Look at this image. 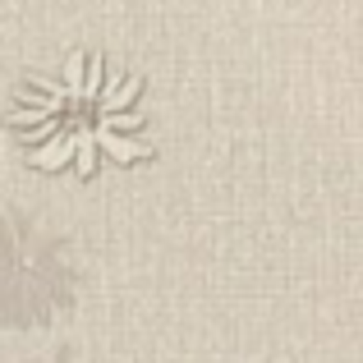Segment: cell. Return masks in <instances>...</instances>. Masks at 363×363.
Listing matches in <instances>:
<instances>
[{
	"instance_id": "1",
	"label": "cell",
	"mask_w": 363,
	"mask_h": 363,
	"mask_svg": "<svg viewBox=\"0 0 363 363\" xmlns=\"http://www.w3.org/2000/svg\"><path fill=\"white\" fill-rule=\"evenodd\" d=\"M138 97V79L120 74L101 55L74 51L60 74L28 79L9 124L37 170H69L79 179H92L101 161L152 157Z\"/></svg>"
},
{
	"instance_id": "2",
	"label": "cell",
	"mask_w": 363,
	"mask_h": 363,
	"mask_svg": "<svg viewBox=\"0 0 363 363\" xmlns=\"http://www.w3.org/2000/svg\"><path fill=\"white\" fill-rule=\"evenodd\" d=\"M74 299V262L46 225L0 212V318L9 327L51 322Z\"/></svg>"
},
{
	"instance_id": "3",
	"label": "cell",
	"mask_w": 363,
	"mask_h": 363,
	"mask_svg": "<svg viewBox=\"0 0 363 363\" xmlns=\"http://www.w3.org/2000/svg\"><path fill=\"white\" fill-rule=\"evenodd\" d=\"M42 363H79L74 354H55V359H42Z\"/></svg>"
}]
</instances>
